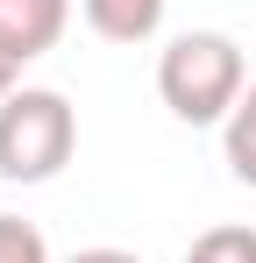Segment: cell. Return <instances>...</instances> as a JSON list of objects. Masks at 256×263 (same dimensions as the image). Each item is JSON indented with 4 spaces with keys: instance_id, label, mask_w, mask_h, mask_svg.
<instances>
[{
    "instance_id": "cell-9",
    "label": "cell",
    "mask_w": 256,
    "mask_h": 263,
    "mask_svg": "<svg viewBox=\"0 0 256 263\" xmlns=\"http://www.w3.org/2000/svg\"><path fill=\"white\" fill-rule=\"evenodd\" d=\"M14 79H22V64H14V57H7V50H0V100H7V92H14Z\"/></svg>"
},
{
    "instance_id": "cell-8",
    "label": "cell",
    "mask_w": 256,
    "mask_h": 263,
    "mask_svg": "<svg viewBox=\"0 0 256 263\" xmlns=\"http://www.w3.org/2000/svg\"><path fill=\"white\" fill-rule=\"evenodd\" d=\"M71 263H142V256H135V249H79Z\"/></svg>"
},
{
    "instance_id": "cell-6",
    "label": "cell",
    "mask_w": 256,
    "mask_h": 263,
    "mask_svg": "<svg viewBox=\"0 0 256 263\" xmlns=\"http://www.w3.org/2000/svg\"><path fill=\"white\" fill-rule=\"evenodd\" d=\"M185 263H256V228L221 220V228H207V235H192Z\"/></svg>"
},
{
    "instance_id": "cell-7",
    "label": "cell",
    "mask_w": 256,
    "mask_h": 263,
    "mask_svg": "<svg viewBox=\"0 0 256 263\" xmlns=\"http://www.w3.org/2000/svg\"><path fill=\"white\" fill-rule=\"evenodd\" d=\"M0 263H50V242H43L36 220L0 214Z\"/></svg>"
},
{
    "instance_id": "cell-3",
    "label": "cell",
    "mask_w": 256,
    "mask_h": 263,
    "mask_svg": "<svg viewBox=\"0 0 256 263\" xmlns=\"http://www.w3.org/2000/svg\"><path fill=\"white\" fill-rule=\"evenodd\" d=\"M71 29V0H0V50L14 64H36Z\"/></svg>"
},
{
    "instance_id": "cell-1",
    "label": "cell",
    "mask_w": 256,
    "mask_h": 263,
    "mask_svg": "<svg viewBox=\"0 0 256 263\" xmlns=\"http://www.w3.org/2000/svg\"><path fill=\"white\" fill-rule=\"evenodd\" d=\"M157 92H164V107L185 121V128H213V121H228L235 100L249 92L242 43L221 36V29H185V36H171L164 57H157Z\"/></svg>"
},
{
    "instance_id": "cell-4",
    "label": "cell",
    "mask_w": 256,
    "mask_h": 263,
    "mask_svg": "<svg viewBox=\"0 0 256 263\" xmlns=\"http://www.w3.org/2000/svg\"><path fill=\"white\" fill-rule=\"evenodd\" d=\"M79 14L107 43H150L164 29V0H79Z\"/></svg>"
},
{
    "instance_id": "cell-5",
    "label": "cell",
    "mask_w": 256,
    "mask_h": 263,
    "mask_svg": "<svg viewBox=\"0 0 256 263\" xmlns=\"http://www.w3.org/2000/svg\"><path fill=\"white\" fill-rule=\"evenodd\" d=\"M221 149H228V171L242 178V185H256V79L235 100V114L221 121Z\"/></svg>"
},
{
    "instance_id": "cell-2",
    "label": "cell",
    "mask_w": 256,
    "mask_h": 263,
    "mask_svg": "<svg viewBox=\"0 0 256 263\" xmlns=\"http://www.w3.org/2000/svg\"><path fill=\"white\" fill-rule=\"evenodd\" d=\"M79 149V107L50 86H14L0 100V178L7 185H43L71 164Z\"/></svg>"
}]
</instances>
